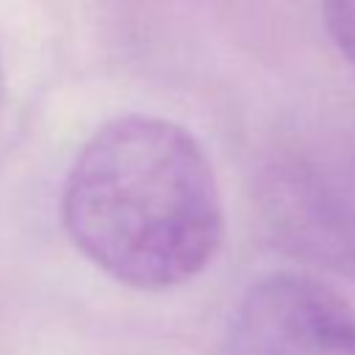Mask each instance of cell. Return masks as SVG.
Returning <instances> with one entry per match:
<instances>
[{
	"label": "cell",
	"mask_w": 355,
	"mask_h": 355,
	"mask_svg": "<svg viewBox=\"0 0 355 355\" xmlns=\"http://www.w3.org/2000/svg\"><path fill=\"white\" fill-rule=\"evenodd\" d=\"M75 250L136 291L194 280L225 239V208L202 144L178 122L122 114L75 155L61 189Z\"/></svg>",
	"instance_id": "1"
},
{
	"label": "cell",
	"mask_w": 355,
	"mask_h": 355,
	"mask_svg": "<svg viewBox=\"0 0 355 355\" xmlns=\"http://www.w3.org/2000/svg\"><path fill=\"white\" fill-rule=\"evenodd\" d=\"M275 241L294 258L355 272V155L291 150L269 161L258 183Z\"/></svg>",
	"instance_id": "2"
},
{
	"label": "cell",
	"mask_w": 355,
	"mask_h": 355,
	"mask_svg": "<svg viewBox=\"0 0 355 355\" xmlns=\"http://www.w3.org/2000/svg\"><path fill=\"white\" fill-rule=\"evenodd\" d=\"M222 355H355V308L316 275L272 272L236 302Z\"/></svg>",
	"instance_id": "3"
},
{
	"label": "cell",
	"mask_w": 355,
	"mask_h": 355,
	"mask_svg": "<svg viewBox=\"0 0 355 355\" xmlns=\"http://www.w3.org/2000/svg\"><path fill=\"white\" fill-rule=\"evenodd\" d=\"M322 19L333 44L355 69V0H322Z\"/></svg>",
	"instance_id": "4"
},
{
	"label": "cell",
	"mask_w": 355,
	"mask_h": 355,
	"mask_svg": "<svg viewBox=\"0 0 355 355\" xmlns=\"http://www.w3.org/2000/svg\"><path fill=\"white\" fill-rule=\"evenodd\" d=\"M0 105H3V67H0Z\"/></svg>",
	"instance_id": "5"
}]
</instances>
